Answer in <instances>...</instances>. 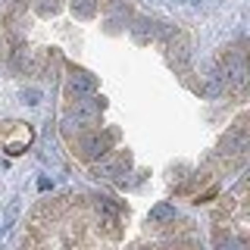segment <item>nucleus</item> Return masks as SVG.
I'll list each match as a JSON object with an SVG mask.
<instances>
[{
	"instance_id": "1",
	"label": "nucleus",
	"mask_w": 250,
	"mask_h": 250,
	"mask_svg": "<svg viewBox=\"0 0 250 250\" xmlns=\"http://www.w3.org/2000/svg\"><path fill=\"white\" fill-rule=\"evenodd\" d=\"M109 138H113V135H97V131L84 135L82 141H78V147H82V156H88V160H104L106 150H109Z\"/></svg>"
},
{
	"instance_id": "2",
	"label": "nucleus",
	"mask_w": 250,
	"mask_h": 250,
	"mask_svg": "<svg viewBox=\"0 0 250 250\" xmlns=\"http://www.w3.org/2000/svg\"><path fill=\"white\" fill-rule=\"evenodd\" d=\"M94 94H97V78L88 72H75L72 84H69V97H75V104H78V100H91Z\"/></svg>"
},
{
	"instance_id": "3",
	"label": "nucleus",
	"mask_w": 250,
	"mask_h": 250,
	"mask_svg": "<svg viewBox=\"0 0 250 250\" xmlns=\"http://www.w3.org/2000/svg\"><path fill=\"white\" fill-rule=\"evenodd\" d=\"M153 35H156V25H153L150 19H138L135 25H131V38H135L138 44H147Z\"/></svg>"
},
{
	"instance_id": "4",
	"label": "nucleus",
	"mask_w": 250,
	"mask_h": 250,
	"mask_svg": "<svg viewBox=\"0 0 250 250\" xmlns=\"http://www.w3.org/2000/svg\"><path fill=\"white\" fill-rule=\"evenodd\" d=\"M172 219H175V207H169V203H160V207L150 209V222H153V225L172 222Z\"/></svg>"
},
{
	"instance_id": "5",
	"label": "nucleus",
	"mask_w": 250,
	"mask_h": 250,
	"mask_svg": "<svg viewBox=\"0 0 250 250\" xmlns=\"http://www.w3.org/2000/svg\"><path fill=\"white\" fill-rule=\"evenodd\" d=\"M72 13L78 19H91L97 13V0H72Z\"/></svg>"
},
{
	"instance_id": "6",
	"label": "nucleus",
	"mask_w": 250,
	"mask_h": 250,
	"mask_svg": "<svg viewBox=\"0 0 250 250\" xmlns=\"http://www.w3.org/2000/svg\"><path fill=\"white\" fill-rule=\"evenodd\" d=\"M22 97H25V104H31V106L38 104V91H25V94H22Z\"/></svg>"
},
{
	"instance_id": "7",
	"label": "nucleus",
	"mask_w": 250,
	"mask_h": 250,
	"mask_svg": "<svg viewBox=\"0 0 250 250\" xmlns=\"http://www.w3.org/2000/svg\"><path fill=\"white\" fill-rule=\"evenodd\" d=\"M57 10V0H47V3H41V13H53Z\"/></svg>"
}]
</instances>
